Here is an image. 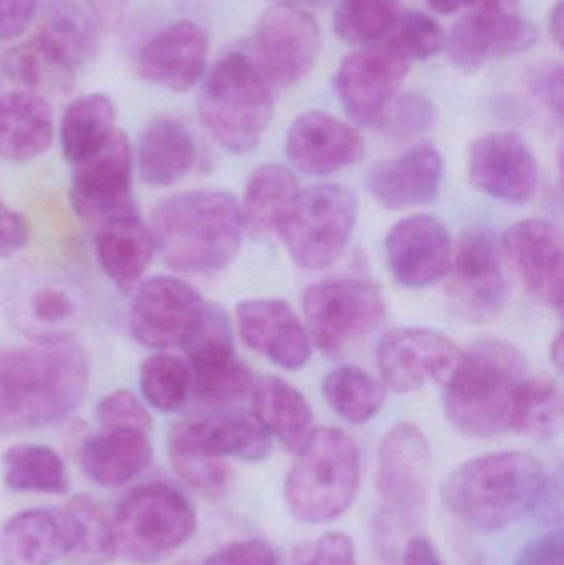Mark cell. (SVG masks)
I'll use <instances>...</instances> for the list:
<instances>
[{"label":"cell","instance_id":"1","mask_svg":"<svg viewBox=\"0 0 564 565\" xmlns=\"http://www.w3.org/2000/svg\"><path fill=\"white\" fill-rule=\"evenodd\" d=\"M89 361L75 342L0 352V435L58 424L85 398Z\"/></svg>","mask_w":564,"mask_h":565},{"label":"cell","instance_id":"2","mask_svg":"<svg viewBox=\"0 0 564 565\" xmlns=\"http://www.w3.org/2000/svg\"><path fill=\"white\" fill-rule=\"evenodd\" d=\"M156 250L182 274L207 275L227 268L242 245L241 207L227 192L171 195L152 212Z\"/></svg>","mask_w":564,"mask_h":565},{"label":"cell","instance_id":"3","mask_svg":"<svg viewBox=\"0 0 564 565\" xmlns=\"http://www.w3.org/2000/svg\"><path fill=\"white\" fill-rule=\"evenodd\" d=\"M545 468L523 451L480 455L457 467L443 487L447 510L472 530L493 533L517 523L542 501Z\"/></svg>","mask_w":564,"mask_h":565},{"label":"cell","instance_id":"4","mask_svg":"<svg viewBox=\"0 0 564 565\" xmlns=\"http://www.w3.org/2000/svg\"><path fill=\"white\" fill-rule=\"evenodd\" d=\"M526 379L525 355L519 348L502 339L477 342L444 384L447 417L469 437L506 434L512 430L513 405Z\"/></svg>","mask_w":564,"mask_h":565},{"label":"cell","instance_id":"5","mask_svg":"<svg viewBox=\"0 0 564 565\" xmlns=\"http://www.w3.org/2000/svg\"><path fill=\"white\" fill-rule=\"evenodd\" d=\"M361 487V458L340 428L311 430L285 480V503L301 523L323 524L350 510Z\"/></svg>","mask_w":564,"mask_h":565},{"label":"cell","instance_id":"6","mask_svg":"<svg viewBox=\"0 0 564 565\" xmlns=\"http://www.w3.org/2000/svg\"><path fill=\"white\" fill-rule=\"evenodd\" d=\"M199 115L228 152L257 148L274 118V96L251 56L231 52L212 66L199 95Z\"/></svg>","mask_w":564,"mask_h":565},{"label":"cell","instance_id":"7","mask_svg":"<svg viewBox=\"0 0 564 565\" xmlns=\"http://www.w3.org/2000/svg\"><path fill=\"white\" fill-rule=\"evenodd\" d=\"M198 527L194 508L171 484L132 488L113 518L118 554L136 564L161 563L184 546Z\"/></svg>","mask_w":564,"mask_h":565},{"label":"cell","instance_id":"8","mask_svg":"<svg viewBox=\"0 0 564 565\" xmlns=\"http://www.w3.org/2000/svg\"><path fill=\"white\" fill-rule=\"evenodd\" d=\"M358 218V198L343 184H318L298 192L278 225L298 267L323 270L343 254Z\"/></svg>","mask_w":564,"mask_h":565},{"label":"cell","instance_id":"9","mask_svg":"<svg viewBox=\"0 0 564 565\" xmlns=\"http://www.w3.org/2000/svg\"><path fill=\"white\" fill-rule=\"evenodd\" d=\"M430 480L433 458L426 435L413 424L391 428L377 451L376 490L384 503L381 541L419 526L426 514Z\"/></svg>","mask_w":564,"mask_h":565},{"label":"cell","instance_id":"10","mask_svg":"<svg viewBox=\"0 0 564 565\" xmlns=\"http://www.w3.org/2000/svg\"><path fill=\"white\" fill-rule=\"evenodd\" d=\"M304 309L315 342L330 354L371 334L386 318L380 286L357 278L310 286L305 291Z\"/></svg>","mask_w":564,"mask_h":565},{"label":"cell","instance_id":"11","mask_svg":"<svg viewBox=\"0 0 564 565\" xmlns=\"http://www.w3.org/2000/svg\"><path fill=\"white\" fill-rule=\"evenodd\" d=\"M321 32L317 19L300 7L274 6L255 26L254 65L268 85L291 86L317 65Z\"/></svg>","mask_w":564,"mask_h":565},{"label":"cell","instance_id":"12","mask_svg":"<svg viewBox=\"0 0 564 565\" xmlns=\"http://www.w3.org/2000/svg\"><path fill=\"white\" fill-rule=\"evenodd\" d=\"M470 7L447 42L457 68L473 72L490 58L526 52L539 40L536 26L520 13L519 0H476Z\"/></svg>","mask_w":564,"mask_h":565},{"label":"cell","instance_id":"13","mask_svg":"<svg viewBox=\"0 0 564 565\" xmlns=\"http://www.w3.org/2000/svg\"><path fill=\"white\" fill-rule=\"evenodd\" d=\"M450 296L460 315L470 321L496 318L510 298L506 252L487 228L469 231L450 258Z\"/></svg>","mask_w":564,"mask_h":565},{"label":"cell","instance_id":"14","mask_svg":"<svg viewBox=\"0 0 564 565\" xmlns=\"http://www.w3.org/2000/svg\"><path fill=\"white\" fill-rule=\"evenodd\" d=\"M205 311L207 305L191 285L178 278L155 277L136 291L129 308V332L145 348H185Z\"/></svg>","mask_w":564,"mask_h":565},{"label":"cell","instance_id":"15","mask_svg":"<svg viewBox=\"0 0 564 565\" xmlns=\"http://www.w3.org/2000/svg\"><path fill=\"white\" fill-rule=\"evenodd\" d=\"M70 201L79 217L93 224L139 215L132 195V149L116 131L102 151L73 169Z\"/></svg>","mask_w":564,"mask_h":565},{"label":"cell","instance_id":"16","mask_svg":"<svg viewBox=\"0 0 564 565\" xmlns=\"http://www.w3.org/2000/svg\"><path fill=\"white\" fill-rule=\"evenodd\" d=\"M407 70L409 60L391 40L344 56L334 75V89L347 115L361 126L380 121Z\"/></svg>","mask_w":564,"mask_h":565},{"label":"cell","instance_id":"17","mask_svg":"<svg viewBox=\"0 0 564 565\" xmlns=\"http://www.w3.org/2000/svg\"><path fill=\"white\" fill-rule=\"evenodd\" d=\"M462 355L453 339L433 329L397 328L381 339L377 364L387 387L413 392L446 384Z\"/></svg>","mask_w":564,"mask_h":565},{"label":"cell","instance_id":"18","mask_svg":"<svg viewBox=\"0 0 564 565\" xmlns=\"http://www.w3.org/2000/svg\"><path fill=\"white\" fill-rule=\"evenodd\" d=\"M9 309L35 342L68 341L85 315L78 286L52 274H32L17 281Z\"/></svg>","mask_w":564,"mask_h":565},{"label":"cell","instance_id":"19","mask_svg":"<svg viewBox=\"0 0 564 565\" xmlns=\"http://www.w3.org/2000/svg\"><path fill=\"white\" fill-rule=\"evenodd\" d=\"M469 168L476 188L510 204L530 201L539 185V161L517 132L497 131L477 139Z\"/></svg>","mask_w":564,"mask_h":565},{"label":"cell","instance_id":"20","mask_svg":"<svg viewBox=\"0 0 564 565\" xmlns=\"http://www.w3.org/2000/svg\"><path fill=\"white\" fill-rule=\"evenodd\" d=\"M391 274L407 288H426L446 277L453 258L449 231L439 218L413 215L397 222L386 238Z\"/></svg>","mask_w":564,"mask_h":565},{"label":"cell","instance_id":"21","mask_svg":"<svg viewBox=\"0 0 564 565\" xmlns=\"http://www.w3.org/2000/svg\"><path fill=\"white\" fill-rule=\"evenodd\" d=\"M207 56V32L192 20H178L142 45L138 73L161 88L184 93L204 75Z\"/></svg>","mask_w":564,"mask_h":565},{"label":"cell","instance_id":"22","mask_svg":"<svg viewBox=\"0 0 564 565\" xmlns=\"http://www.w3.org/2000/svg\"><path fill=\"white\" fill-rule=\"evenodd\" d=\"M235 312L238 332L248 348L287 371H298L307 364L310 338L290 305L277 298L248 299Z\"/></svg>","mask_w":564,"mask_h":565},{"label":"cell","instance_id":"23","mask_svg":"<svg viewBox=\"0 0 564 565\" xmlns=\"http://www.w3.org/2000/svg\"><path fill=\"white\" fill-rule=\"evenodd\" d=\"M285 151L300 171L328 175L360 162L364 142L351 126L334 116L307 111L291 125Z\"/></svg>","mask_w":564,"mask_h":565},{"label":"cell","instance_id":"24","mask_svg":"<svg viewBox=\"0 0 564 565\" xmlns=\"http://www.w3.org/2000/svg\"><path fill=\"white\" fill-rule=\"evenodd\" d=\"M503 252L522 280L546 305H563L562 234L545 218H526L509 228Z\"/></svg>","mask_w":564,"mask_h":565},{"label":"cell","instance_id":"25","mask_svg":"<svg viewBox=\"0 0 564 565\" xmlns=\"http://www.w3.org/2000/svg\"><path fill=\"white\" fill-rule=\"evenodd\" d=\"M443 179V156L421 145L377 164L368 175V189L384 207L403 211L436 201Z\"/></svg>","mask_w":564,"mask_h":565},{"label":"cell","instance_id":"26","mask_svg":"<svg viewBox=\"0 0 564 565\" xmlns=\"http://www.w3.org/2000/svg\"><path fill=\"white\" fill-rule=\"evenodd\" d=\"M152 461L148 431L132 428H105L88 438L82 448L86 477L103 488H119L135 480Z\"/></svg>","mask_w":564,"mask_h":565},{"label":"cell","instance_id":"27","mask_svg":"<svg viewBox=\"0 0 564 565\" xmlns=\"http://www.w3.org/2000/svg\"><path fill=\"white\" fill-rule=\"evenodd\" d=\"M53 141V113L35 92H10L0 96V158L29 162Z\"/></svg>","mask_w":564,"mask_h":565},{"label":"cell","instance_id":"28","mask_svg":"<svg viewBox=\"0 0 564 565\" xmlns=\"http://www.w3.org/2000/svg\"><path fill=\"white\" fill-rule=\"evenodd\" d=\"M155 252L151 228L146 227L139 215L105 222L95 235L99 267L119 288H132L139 281Z\"/></svg>","mask_w":564,"mask_h":565},{"label":"cell","instance_id":"29","mask_svg":"<svg viewBox=\"0 0 564 565\" xmlns=\"http://www.w3.org/2000/svg\"><path fill=\"white\" fill-rule=\"evenodd\" d=\"M195 158L194 136L178 119H152L139 138V171L155 188L178 184L194 168Z\"/></svg>","mask_w":564,"mask_h":565},{"label":"cell","instance_id":"30","mask_svg":"<svg viewBox=\"0 0 564 565\" xmlns=\"http://www.w3.org/2000/svg\"><path fill=\"white\" fill-rule=\"evenodd\" d=\"M63 559L68 565H108L118 554L113 521L102 504L89 497H75L58 518Z\"/></svg>","mask_w":564,"mask_h":565},{"label":"cell","instance_id":"31","mask_svg":"<svg viewBox=\"0 0 564 565\" xmlns=\"http://www.w3.org/2000/svg\"><path fill=\"white\" fill-rule=\"evenodd\" d=\"M255 417L287 450H300L313 425V412L307 398L290 382L262 377L252 387Z\"/></svg>","mask_w":564,"mask_h":565},{"label":"cell","instance_id":"32","mask_svg":"<svg viewBox=\"0 0 564 565\" xmlns=\"http://www.w3.org/2000/svg\"><path fill=\"white\" fill-rule=\"evenodd\" d=\"M39 36L75 73L98 55V26L76 0H49Z\"/></svg>","mask_w":564,"mask_h":565},{"label":"cell","instance_id":"33","mask_svg":"<svg viewBox=\"0 0 564 565\" xmlns=\"http://www.w3.org/2000/svg\"><path fill=\"white\" fill-rule=\"evenodd\" d=\"M0 554L6 565H53L63 556L62 527L49 511L13 514L0 531Z\"/></svg>","mask_w":564,"mask_h":565},{"label":"cell","instance_id":"34","mask_svg":"<svg viewBox=\"0 0 564 565\" xmlns=\"http://www.w3.org/2000/svg\"><path fill=\"white\" fill-rule=\"evenodd\" d=\"M115 125V105L103 93H89L70 103L60 125V141L66 161L76 166L102 151L118 131Z\"/></svg>","mask_w":564,"mask_h":565},{"label":"cell","instance_id":"35","mask_svg":"<svg viewBox=\"0 0 564 565\" xmlns=\"http://www.w3.org/2000/svg\"><path fill=\"white\" fill-rule=\"evenodd\" d=\"M199 440L219 457L242 461H264L272 454V435L255 415L222 412L189 420Z\"/></svg>","mask_w":564,"mask_h":565},{"label":"cell","instance_id":"36","mask_svg":"<svg viewBox=\"0 0 564 565\" xmlns=\"http://www.w3.org/2000/svg\"><path fill=\"white\" fill-rule=\"evenodd\" d=\"M300 192L297 175L280 164L255 169L245 185L241 214L244 227L257 235L278 231L281 218Z\"/></svg>","mask_w":564,"mask_h":565},{"label":"cell","instance_id":"37","mask_svg":"<svg viewBox=\"0 0 564 565\" xmlns=\"http://www.w3.org/2000/svg\"><path fill=\"white\" fill-rule=\"evenodd\" d=\"M3 480L20 493L66 494L70 478L62 457L45 445L22 444L3 454Z\"/></svg>","mask_w":564,"mask_h":565},{"label":"cell","instance_id":"38","mask_svg":"<svg viewBox=\"0 0 564 565\" xmlns=\"http://www.w3.org/2000/svg\"><path fill=\"white\" fill-rule=\"evenodd\" d=\"M168 451L179 477L194 490L209 497L224 490L228 480L227 463L199 440L189 420L171 428Z\"/></svg>","mask_w":564,"mask_h":565},{"label":"cell","instance_id":"39","mask_svg":"<svg viewBox=\"0 0 564 565\" xmlns=\"http://www.w3.org/2000/svg\"><path fill=\"white\" fill-rule=\"evenodd\" d=\"M323 395L344 420L361 425L376 417L386 401V388L363 369L340 365L324 377Z\"/></svg>","mask_w":564,"mask_h":565},{"label":"cell","instance_id":"40","mask_svg":"<svg viewBox=\"0 0 564 565\" xmlns=\"http://www.w3.org/2000/svg\"><path fill=\"white\" fill-rule=\"evenodd\" d=\"M3 70L12 82L45 92H65L75 78V72L39 35L9 50Z\"/></svg>","mask_w":564,"mask_h":565},{"label":"cell","instance_id":"41","mask_svg":"<svg viewBox=\"0 0 564 565\" xmlns=\"http://www.w3.org/2000/svg\"><path fill=\"white\" fill-rule=\"evenodd\" d=\"M562 422V394L552 379H526L513 405L512 428L536 440L552 438Z\"/></svg>","mask_w":564,"mask_h":565},{"label":"cell","instance_id":"42","mask_svg":"<svg viewBox=\"0 0 564 565\" xmlns=\"http://www.w3.org/2000/svg\"><path fill=\"white\" fill-rule=\"evenodd\" d=\"M400 19L397 0H340L333 13V26L343 42L366 45L386 35Z\"/></svg>","mask_w":564,"mask_h":565},{"label":"cell","instance_id":"43","mask_svg":"<svg viewBox=\"0 0 564 565\" xmlns=\"http://www.w3.org/2000/svg\"><path fill=\"white\" fill-rule=\"evenodd\" d=\"M139 387L145 401L156 411H178L191 388V369L182 359L158 352L142 361Z\"/></svg>","mask_w":564,"mask_h":565},{"label":"cell","instance_id":"44","mask_svg":"<svg viewBox=\"0 0 564 565\" xmlns=\"http://www.w3.org/2000/svg\"><path fill=\"white\" fill-rule=\"evenodd\" d=\"M184 349L188 352L191 371L214 367L235 359L228 316L222 309L207 306L201 326Z\"/></svg>","mask_w":564,"mask_h":565},{"label":"cell","instance_id":"45","mask_svg":"<svg viewBox=\"0 0 564 565\" xmlns=\"http://www.w3.org/2000/svg\"><path fill=\"white\" fill-rule=\"evenodd\" d=\"M254 387L251 371L237 358L214 367L191 371V388L209 404H231Z\"/></svg>","mask_w":564,"mask_h":565},{"label":"cell","instance_id":"46","mask_svg":"<svg viewBox=\"0 0 564 565\" xmlns=\"http://www.w3.org/2000/svg\"><path fill=\"white\" fill-rule=\"evenodd\" d=\"M397 32L391 42L407 60H427L443 50L444 32L439 23L424 12H411L396 23Z\"/></svg>","mask_w":564,"mask_h":565},{"label":"cell","instance_id":"47","mask_svg":"<svg viewBox=\"0 0 564 565\" xmlns=\"http://www.w3.org/2000/svg\"><path fill=\"white\" fill-rule=\"evenodd\" d=\"M436 118V108L429 99L409 93L394 103L386 121V129L396 139L416 138L429 131Z\"/></svg>","mask_w":564,"mask_h":565},{"label":"cell","instance_id":"48","mask_svg":"<svg viewBox=\"0 0 564 565\" xmlns=\"http://www.w3.org/2000/svg\"><path fill=\"white\" fill-rule=\"evenodd\" d=\"M96 417L105 428H132V430L149 431L152 420L145 405L135 394L119 388L99 401Z\"/></svg>","mask_w":564,"mask_h":565},{"label":"cell","instance_id":"49","mask_svg":"<svg viewBox=\"0 0 564 565\" xmlns=\"http://www.w3.org/2000/svg\"><path fill=\"white\" fill-rule=\"evenodd\" d=\"M357 551L350 536L328 533L298 553L294 565H354Z\"/></svg>","mask_w":564,"mask_h":565},{"label":"cell","instance_id":"50","mask_svg":"<svg viewBox=\"0 0 564 565\" xmlns=\"http://www.w3.org/2000/svg\"><path fill=\"white\" fill-rule=\"evenodd\" d=\"M204 565H280L278 554L265 541H237L212 553Z\"/></svg>","mask_w":564,"mask_h":565},{"label":"cell","instance_id":"51","mask_svg":"<svg viewBox=\"0 0 564 565\" xmlns=\"http://www.w3.org/2000/svg\"><path fill=\"white\" fill-rule=\"evenodd\" d=\"M513 565H564V534L562 527L549 531L530 541L520 551Z\"/></svg>","mask_w":564,"mask_h":565},{"label":"cell","instance_id":"52","mask_svg":"<svg viewBox=\"0 0 564 565\" xmlns=\"http://www.w3.org/2000/svg\"><path fill=\"white\" fill-rule=\"evenodd\" d=\"M30 238L26 218L0 202V258H9L22 250Z\"/></svg>","mask_w":564,"mask_h":565},{"label":"cell","instance_id":"53","mask_svg":"<svg viewBox=\"0 0 564 565\" xmlns=\"http://www.w3.org/2000/svg\"><path fill=\"white\" fill-rule=\"evenodd\" d=\"M40 0H0V40L22 35L32 23Z\"/></svg>","mask_w":564,"mask_h":565},{"label":"cell","instance_id":"54","mask_svg":"<svg viewBox=\"0 0 564 565\" xmlns=\"http://www.w3.org/2000/svg\"><path fill=\"white\" fill-rule=\"evenodd\" d=\"M532 89L546 106L556 115H562L563 108V68L562 65H549L536 70L532 76Z\"/></svg>","mask_w":564,"mask_h":565},{"label":"cell","instance_id":"55","mask_svg":"<svg viewBox=\"0 0 564 565\" xmlns=\"http://www.w3.org/2000/svg\"><path fill=\"white\" fill-rule=\"evenodd\" d=\"M93 19L99 26L115 32L125 22L128 13L129 0H85Z\"/></svg>","mask_w":564,"mask_h":565},{"label":"cell","instance_id":"56","mask_svg":"<svg viewBox=\"0 0 564 565\" xmlns=\"http://www.w3.org/2000/svg\"><path fill=\"white\" fill-rule=\"evenodd\" d=\"M404 565H446V563L429 537L414 536L404 550Z\"/></svg>","mask_w":564,"mask_h":565},{"label":"cell","instance_id":"57","mask_svg":"<svg viewBox=\"0 0 564 565\" xmlns=\"http://www.w3.org/2000/svg\"><path fill=\"white\" fill-rule=\"evenodd\" d=\"M550 35L553 42L562 49L563 46V0H558L550 10Z\"/></svg>","mask_w":564,"mask_h":565},{"label":"cell","instance_id":"58","mask_svg":"<svg viewBox=\"0 0 564 565\" xmlns=\"http://www.w3.org/2000/svg\"><path fill=\"white\" fill-rule=\"evenodd\" d=\"M476 0H427V6L437 13H449L457 12V10L464 9V7H470Z\"/></svg>","mask_w":564,"mask_h":565},{"label":"cell","instance_id":"59","mask_svg":"<svg viewBox=\"0 0 564 565\" xmlns=\"http://www.w3.org/2000/svg\"><path fill=\"white\" fill-rule=\"evenodd\" d=\"M275 6H291V7H324L331 0H272Z\"/></svg>","mask_w":564,"mask_h":565},{"label":"cell","instance_id":"60","mask_svg":"<svg viewBox=\"0 0 564 565\" xmlns=\"http://www.w3.org/2000/svg\"><path fill=\"white\" fill-rule=\"evenodd\" d=\"M552 361L555 362L556 367L562 369L563 364V339L562 334L556 335L555 341L552 342Z\"/></svg>","mask_w":564,"mask_h":565}]
</instances>
